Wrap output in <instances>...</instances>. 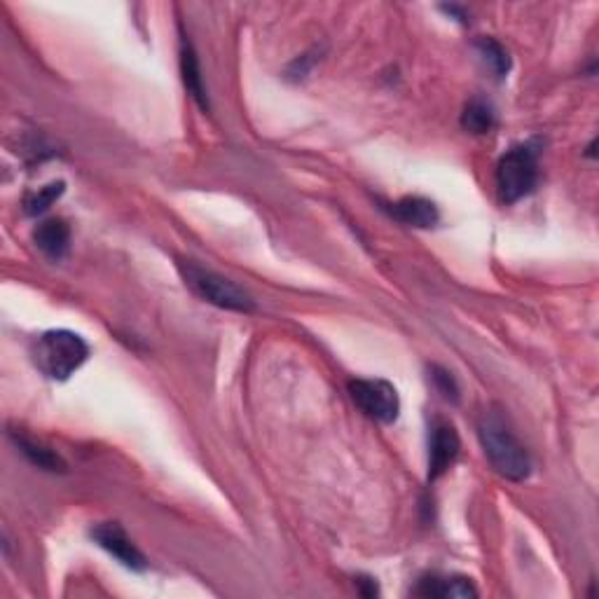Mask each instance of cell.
Wrapping results in <instances>:
<instances>
[{
  "label": "cell",
  "instance_id": "cell-12",
  "mask_svg": "<svg viewBox=\"0 0 599 599\" xmlns=\"http://www.w3.org/2000/svg\"><path fill=\"white\" fill-rule=\"evenodd\" d=\"M12 440H15L19 452H22L33 466L43 468V471H50V473H64L66 471L64 459H61L54 450H50V447L38 443V440L19 436V433H12Z\"/></svg>",
  "mask_w": 599,
  "mask_h": 599
},
{
  "label": "cell",
  "instance_id": "cell-2",
  "mask_svg": "<svg viewBox=\"0 0 599 599\" xmlns=\"http://www.w3.org/2000/svg\"><path fill=\"white\" fill-rule=\"evenodd\" d=\"M89 358V347L71 330H47L31 344V361L47 380L64 382Z\"/></svg>",
  "mask_w": 599,
  "mask_h": 599
},
{
  "label": "cell",
  "instance_id": "cell-10",
  "mask_svg": "<svg viewBox=\"0 0 599 599\" xmlns=\"http://www.w3.org/2000/svg\"><path fill=\"white\" fill-rule=\"evenodd\" d=\"M33 242L50 260H61L68 253V246H71V227L61 218L45 220L33 232Z\"/></svg>",
  "mask_w": 599,
  "mask_h": 599
},
{
  "label": "cell",
  "instance_id": "cell-13",
  "mask_svg": "<svg viewBox=\"0 0 599 599\" xmlns=\"http://www.w3.org/2000/svg\"><path fill=\"white\" fill-rule=\"evenodd\" d=\"M494 125H497V113L494 106L485 99H473L466 103L464 113H461V127L468 134H490Z\"/></svg>",
  "mask_w": 599,
  "mask_h": 599
},
{
  "label": "cell",
  "instance_id": "cell-1",
  "mask_svg": "<svg viewBox=\"0 0 599 599\" xmlns=\"http://www.w3.org/2000/svg\"><path fill=\"white\" fill-rule=\"evenodd\" d=\"M478 438L483 445L485 457L490 459L494 471L501 478L513 480V483H522L532 473V459L525 445L515 438L511 426L506 424V419L499 412L485 410V415L478 422Z\"/></svg>",
  "mask_w": 599,
  "mask_h": 599
},
{
  "label": "cell",
  "instance_id": "cell-14",
  "mask_svg": "<svg viewBox=\"0 0 599 599\" xmlns=\"http://www.w3.org/2000/svg\"><path fill=\"white\" fill-rule=\"evenodd\" d=\"M475 50H478V57L485 61V66L497 75L499 80H504L508 73H511V54L501 43H497L494 38H480L475 43Z\"/></svg>",
  "mask_w": 599,
  "mask_h": 599
},
{
  "label": "cell",
  "instance_id": "cell-5",
  "mask_svg": "<svg viewBox=\"0 0 599 599\" xmlns=\"http://www.w3.org/2000/svg\"><path fill=\"white\" fill-rule=\"evenodd\" d=\"M349 396L363 415L380 424H394L401 415V396L387 380L349 382Z\"/></svg>",
  "mask_w": 599,
  "mask_h": 599
},
{
  "label": "cell",
  "instance_id": "cell-3",
  "mask_svg": "<svg viewBox=\"0 0 599 599\" xmlns=\"http://www.w3.org/2000/svg\"><path fill=\"white\" fill-rule=\"evenodd\" d=\"M178 272H181L185 286H188L199 300L209 302L213 307L242 314H251L253 309H256V300L251 298L249 291H244L242 286L234 284L232 279L223 277V274L195 263V260H181V263H178Z\"/></svg>",
  "mask_w": 599,
  "mask_h": 599
},
{
  "label": "cell",
  "instance_id": "cell-16",
  "mask_svg": "<svg viewBox=\"0 0 599 599\" xmlns=\"http://www.w3.org/2000/svg\"><path fill=\"white\" fill-rule=\"evenodd\" d=\"M429 377H431L433 387H436V391L445 398V401H450V403L459 401V384H457V380H454V375L450 373V370H445L440 366H431Z\"/></svg>",
  "mask_w": 599,
  "mask_h": 599
},
{
  "label": "cell",
  "instance_id": "cell-9",
  "mask_svg": "<svg viewBox=\"0 0 599 599\" xmlns=\"http://www.w3.org/2000/svg\"><path fill=\"white\" fill-rule=\"evenodd\" d=\"M415 595L438 597V599H468L478 597V590L468 578L461 576H424L419 578Z\"/></svg>",
  "mask_w": 599,
  "mask_h": 599
},
{
  "label": "cell",
  "instance_id": "cell-8",
  "mask_svg": "<svg viewBox=\"0 0 599 599\" xmlns=\"http://www.w3.org/2000/svg\"><path fill=\"white\" fill-rule=\"evenodd\" d=\"M387 211L403 225L419 227V230H429L436 227L440 220L438 206L426 197H403L394 204H387Z\"/></svg>",
  "mask_w": 599,
  "mask_h": 599
},
{
  "label": "cell",
  "instance_id": "cell-7",
  "mask_svg": "<svg viewBox=\"0 0 599 599\" xmlns=\"http://www.w3.org/2000/svg\"><path fill=\"white\" fill-rule=\"evenodd\" d=\"M92 539L96 541V546L113 555L115 560L125 564L127 569L132 571L148 569L146 555L136 548V543L129 539L125 529L117 525V522H101V525H96L92 529Z\"/></svg>",
  "mask_w": 599,
  "mask_h": 599
},
{
  "label": "cell",
  "instance_id": "cell-11",
  "mask_svg": "<svg viewBox=\"0 0 599 599\" xmlns=\"http://www.w3.org/2000/svg\"><path fill=\"white\" fill-rule=\"evenodd\" d=\"M181 73H183V82L185 89H188L192 99L199 103V108L209 110V94H206L204 87V78H202V68H199L197 54L192 50V43L188 40V36H183L181 40Z\"/></svg>",
  "mask_w": 599,
  "mask_h": 599
},
{
  "label": "cell",
  "instance_id": "cell-15",
  "mask_svg": "<svg viewBox=\"0 0 599 599\" xmlns=\"http://www.w3.org/2000/svg\"><path fill=\"white\" fill-rule=\"evenodd\" d=\"M64 190H66L64 181H57L45 185V188H40L36 192H29V195L24 197V211L29 213V216H40V213H45L61 195H64Z\"/></svg>",
  "mask_w": 599,
  "mask_h": 599
},
{
  "label": "cell",
  "instance_id": "cell-6",
  "mask_svg": "<svg viewBox=\"0 0 599 599\" xmlns=\"http://www.w3.org/2000/svg\"><path fill=\"white\" fill-rule=\"evenodd\" d=\"M461 450L459 433L447 419H433L429 429V483L450 471Z\"/></svg>",
  "mask_w": 599,
  "mask_h": 599
},
{
  "label": "cell",
  "instance_id": "cell-4",
  "mask_svg": "<svg viewBox=\"0 0 599 599\" xmlns=\"http://www.w3.org/2000/svg\"><path fill=\"white\" fill-rule=\"evenodd\" d=\"M539 185V150L534 143L513 146L497 164V190L504 204L532 195Z\"/></svg>",
  "mask_w": 599,
  "mask_h": 599
}]
</instances>
